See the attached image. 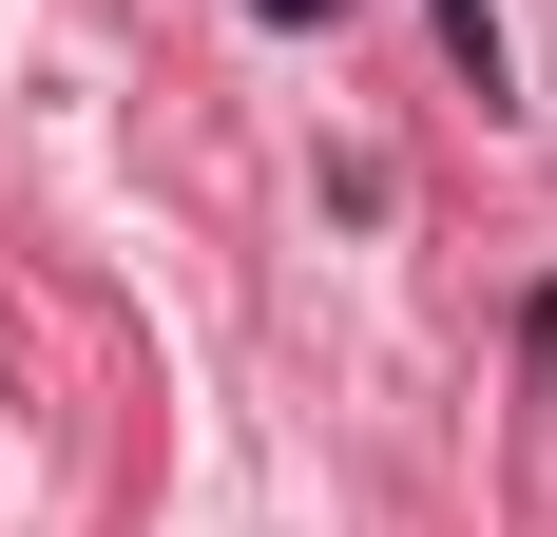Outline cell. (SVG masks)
<instances>
[{"label": "cell", "mask_w": 557, "mask_h": 537, "mask_svg": "<svg viewBox=\"0 0 557 537\" xmlns=\"http://www.w3.org/2000/svg\"><path fill=\"white\" fill-rule=\"evenodd\" d=\"M250 20H270V39H308V20H346V0H250Z\"/></svg>", "instance_id": "obj_1"}]
</instances>
